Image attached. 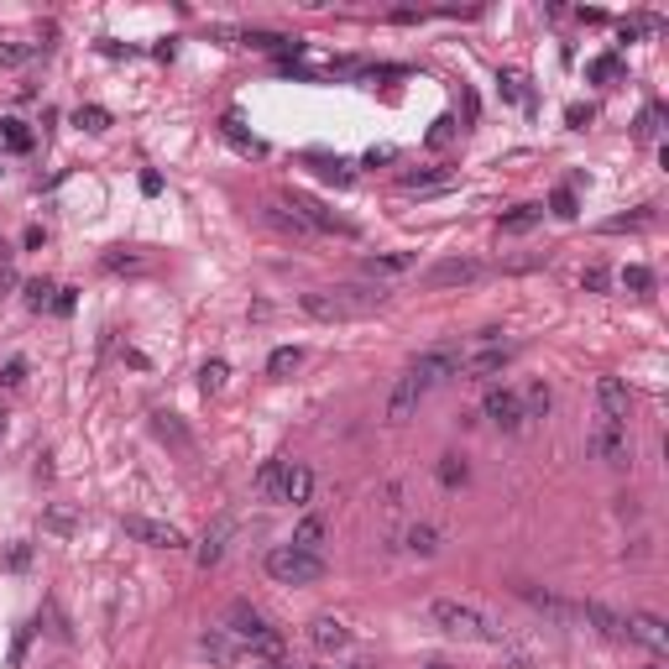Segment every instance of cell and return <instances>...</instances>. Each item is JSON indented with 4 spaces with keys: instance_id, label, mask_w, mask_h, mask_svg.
<instances>
[{
    "instance_id": "38",
    "label": "cell",
    "mask_w": 669,
    "mask_h": 669,
    "mask_svg": "<svg viewBox=\"0 0 669 669\" xmlns=\"http://www.w3.org/2000/svg\"><path fill=\"white\" fill-rule=\"evenodd\" d=\"M53 293H58V288L37 277V283H26V304H32V309H42V304H53Z\"/></svg>"
},
{
    "instance_id": "1",
    "label": "cell",
    "mask_w": 669,
    "mask_h": 669,
    "mask_svg": "<svg viewBox=\"0 0 669 669\" xmlns=\"http://www.w3.org/2000/svg\"><path fill=\"white\" fill-rule=\"evenodd\" d=\"M387 304V293L382 288H314L298 298V309L309 314V319H325V325H334V319H361V314H372Z\"/></svg>"
},
{
    "instance_id": "14",
    "label": "cell",
    "mask_w": 669,
    "mask_h": 669,
    "mask_svg": "<svg viewBox=\"0 0 669 669\" xmlns=\"http://www.w3.org/2000/svg\"><path fill=\"white\" fill-rule=\"evenodd\" d=\"M518 596L534 612H544V617H554V623H581V612H575V602H564V596H554V591H539V585H518Z\"/></svg>"
},
{
    "instance_id": "26",
    "label": "cell",
    "mask_w": 669,
    "mask_h": 669,
    "mask_svg": "<svg viewBox=\"0 0 669 669\" xmlns=\"http://www.w3.org/2000/svg\"><path fill=\"white\" fill-rule=\"evenodd\" d=\"M633 136H638V142H659V136H664V105H659V100L644 105V115H638V125H633Z\"/></svg>"
},
{
    "instance_id": "25",
    "label": "cell",
    "mask_w": 669,
    "mask_h": 669,
    "mask_svg": "<svg viewBox=\"0 0 669 669\" xmlns=\"http://www.w3.org/2000/svg\"><path fill=\"white\" fill-rule=\"evenodd\" d=\"M403 188H408V194H424V188H450V167H418V173H403Z\"/></svg>"
},
{
    "instance_id": "36",
    "label": "cell",
    "mask_w": 669,
    "mask_h": 669,
    "mask_svg": "<svg viewBox=\"0 0 669 669\" xmlns=\"http://www.w3.org/2000/svg\"><path fill=\"white\" fill-rule=\"evenodd\" d=\"M623 288L627 293H648V288H654V272L633 262V267H623Z\"/></svg>"
},
{
    "instance_id": "35",
    "label": "cell",
    "mask_w": 669,
    "mask_h": 669,
    "mask_svg": "<svg viewBox=\"0 0 669 669\" xmlns=\"http://www.w3.org/2000/svg\"><path fill=\"white\" fill-rule=\"evenodd\" d=\"M42 528H47V534H63V539H68V534H74V513H68V507H47Z\"/></svg>"
},
{
    "instance_id": "40",
    "label": "cell",
    "mask_w": 669,
    "mask_h": 669,
    "mask_svg": "<svg viewBox=\"0 0 669 669\" xmlns=\"http://www.w3.org/2000/svg\"><path fill=\"white\" fill-rule=\"evenodd\" d=\"M314 167H319L325 178H334V184H351V173H345V163H330V157H314Z\"/></svg>"
},
{
    "instance_id": "13",
    "label": "cell",
    "mask_w": 669,
    "mask_h": 669,
    "mask_svg": "<svg viewBox=\"0 0 669 669\" xmlns=\"http://www.w3.org/2000/svg\"><path fill=\"white\" fill-rule=\"evenodd\" d=\"M225 633H235V638L256 644V638H262V633H272V627H267V617H262L251 602H230L225 606Z\"/></svg>"
},
{
    "instance_id": "41",
    "label": "cell",
    "mask_w": 669,
    "mask_h": 669,
    "mask_svg": "<svg viewBox=\"0 0 669 669\" xmlns=\"http://www.w3.org/2000/svg\"><path fill=\"white\" fill-rule=\"evenodd\" d=\"M554 215H560V220H570V215H575V194H570V188H560V194H554Z\"/></svg>"
},
{
    "instance_id": "42",
    "label": "cell",
    "mask_w": 669,
    "mask_h": 669,
    "mask_svg": "<svg viewBox=\"0 0 669 669\" xmlns=\"http://www.w3.org/2000/svg\"><path fill=\"white\" fill-rule=\"evenodd\" d=\"M581 283H585L591 293H602V288H606V267H585V272H581Z\"/></svg>"
},
{
    "instance_id": "8",
    "label": "cell",
    "mask_w": 669,
    "mask_h": 669,
    "mask_svg": "<svg viewBox=\"0 0 669 669\" xmlns=\"http://www.w3.org/2000/svg\"><path fill=\"white\" fill-rule=\"evenodd\" d=\"M513 361V345H481L476 355H460V382H486V376H502Z\"/></svg>"
},
{
    "instance_id": "44",
    "label": "cell",
    "mask_w": 669,
    "mask_h": 669,
    "mask_svg": "<svg viewBox=\"0 0 669 669\" xmlns=\"http://www.w3.org/2000/svg\"><path fill=\"white\" fill-rule=\"evenodd\" d=\"M11 570H26V564H32V544H16V549H11Z\"/></svg>"
},
{
    "instance_id": "45",
    "label": "cell",
    "mask_w": 669,
    "mask_h": 669,
    "mask_svg": "<svg viewBox=\"0 0 669 669\" xmlns=\"http://www.w3.org/2000/svg\"><path fill=\"white\" fill-rule=\"evenodd\" d=\"M26 53H32V47H21V42H11V47H0V63L11 68V63H21V58H26Z\"/></svg>"
},
{
    "instance_id": "7",
    "label": "cell",
    "mask_w": 669,
    "mask_h": 669,
    "mask_svg": "<svg viewBox=\"0 0 669 669\" xmlns=\"http://www.w3.org/2000/svg\"><path fill=\"white\" fill-rule=\"evenodd\" d=\"M481 414L492 418L502 434H518L523 424H528V418H523V397L513 393V387H492V393H486V403H481Z\"/></svg>"
},
{
    "instance_id": "49",
    "label": "cell",
    "mask_w": 669,
    "mask_h": 669,
    "mask_svg": "<svg viewBox=\"0 0 669 669\" xmlns=\"http://www.w3.org/2000/svg\"><path fill=\"white\" fill-rule=\"evenodd\" d=\"M0 439H5V408H0Z\"/></svg>"
},
{
    "instance_id": "4",
    "label": "cell",
    "mask_w": 669,
    "mask_h": 669,
    "mask_svg": "<svg viewBox=\"0 0 669 669\" xmlns=\"http://www.w3.org/2000/svg\"><path fill=\"white\" fill-rule=\"evenodd\" d=\"M585 450L606 465H627L633 460V439H627V424H612V418H596L591 434H585Z\"/></svg>"
},
{
    "instance_id": "24",
    "label": "cell",
    "mask_w": 669,
    "mask_h": 669,
    "mask_svg": "<svg viewBox=\"0 0 669 669\" xmlns=\"http://www.w3.org/2000/svg\"><path fill=\"white\" fill-rule=\"evenodd\" d=\"M403 549H408V554H418V560H429V554L439 549V534L429 528V523H414V528L403 534Z\"/></svg>"
},
{
    "instance_id": "22",
    "label": "cell",
    "mask_w": 669,
    "mask_h": 669,
    "mask_svg": "<svg viewBox=\"0 0 669 669\" xmlns=\"http://www.w3.org/2000/svg\"><path fill=\"white\" fill-rule=\"evenodd\" d=\"M325 534H330V528H325V518H319V513H309V518H298V528H293V549H309V554H319V549H325Z\"/></svg>"
},
{
    "instance_id": "2",
    "label": "cell",
    "mask_w": 669,
    "mask_h": 669,
    "mask_svg": "<svg viewBox=\"0 0 669 669\" xmlns=\"http://www.w3.org/2000/svg\"><path fill=\"white\" fill-rule=\"evenodd\" d=\"M429 617H434L444 633H455V638H471V644H502V627L492 623L486 612L455 602V596H434V602H429Z\"/></svg>"
},
{
    "instance_id": "20",
    "label": "cell",
    "mask_w": 669,
    "mask_h": 669,
    "mask_svg": "<svg viewBox=\"0 0 669 669\" xmlns=\"http://www.w3.org/2000/svg\"><path fill=\"white\" fill-rule=\"evenodd\" d=\"M152 429H157V439H163V444H173V450H194V434H188L184 429V418L178 414H167V408H157V414H152Z\"/></svg>"
},
{
    "instance_id": "9",
    "label": "cell",
    "mask_w": 669,
    "mask_h": 669,
    "mask_svg": "<svg viewBox=\"0 0 669 669\" xmlns=\"http://www.w3.org/2000/svg\"><path fill=\"white\" fill-rule=\"evenodd\" d=\"M575 612H581V623H591L602 638L627 644V617L617 612V606H606V602H575Z\"/></svg>"
},
{
    "instance_id": "10",
    "label": "cell",
    "mask_w": 669,
    "mask_h": 669,
    "mask_svg": "<svg viewBox=\"0 0 669 669\" xmlns=\"http://www.w3.org/2000/svg\"><path fill=\"white\" fill-rule=\"evenodd\" d=\"M596 403H602V418H612V424H627V414H633V393L623 376H596Z\"/></svg>"
},
{
    "instance_id": "47",
    "label": "cell",
    "mask_w": 669,
    "mask_h": 669,
    "mask_svg": "<svg viewBox=\"0 0 669 669\" xmlns=\"http://www.w3.org/2000/svg\"><path fill=\"white\" fill-rule=\"evenodd\" d=\"M11 288H16V272H11L5 262H0V293H11Z\"/></svg>"
},
{
    "instance_id": "31",
    "label": "cell",
    "mask_w": 669,
    "mask_h": 669,
    "mask_svg": "<svg viewBox=\"0 0 669 669\" xmlns=\"http://www.w3.org/2000/svg\"><path fill=\"white\" fill-rule=\"evenodd\" d=\"M74 125L100 136V131H110V110H100V105H79V110H74Z\"/></svg>"
},
{
    "instance_id": "18",
    "label": "cell",
    "mask_w": 669,
    "mask_h": 669,
    "mask_svg": "<svg viewBox=\"0 0 669 669\" xmlns=\"http://www.w3.org/2000/svg\"><path fill=\"white\" fill-rule=\"evenodd\" d=\"M230 534H235V523L230 518H220L215 528L205 534V544H199V570H215V564L225 560V544H230Z\"/></svg>"
},
{
    "instance_id": "30",
    "label": "cell",
    "mask_w": 669,
    "mask_h": 669,
    "mask_svg": "<svg viewBox=\"0 0 669 669\" xmlns=\"http://www.w3.org/2000/svg\"><path fill=\"white\" fill-rule=\"evenodd\" d=\"M549 408H554V393H549L544 382H534V387L523 393V418H544Z\"/></svg>"
},
{
    "instance_id": "27",
    "label": "cell",
    "mask_w": 669,
    "mask_h": 669,
    "mask_svg": "<svg viewBox=\"0 0 669 669\" xmlns=\"http://www.w3.org/2000/svg\"><path fill=\"white\" fill-rule=\"evenodd\" d=\"M544 220V205H518L513 215H502V235H523Z\"/></svg>"
},
{
    "instance_id": "3",
    "label": "cell",
    "mask_w": 669,
    "mask_h": 669,
    "mask_svg": "<svg viewBox=\"0 0 669 669\" xmlns=\"http://www.w3.org/2000/svg\"><path fill=\"white\" fill-rule=\"evenodd\" d=\"M262 570H267L277 585H314L325 581V560L309 554V549H293V544H272L262 554Z\"/></svg>"
},
{
    "instance_id": "23",
    "label": "cell",
    "mask_w": 669,
    "mask_h": 669,
    "mask_svg": "<svg viewBox=\"0 0 669 669\" xmlns=\"http://www.w3.org/2000/svg\"><path fill=\"white\" fill-rule=\"evenodd\" d=\"M283 471H288V460H267V465L256 471V497L283 502Z\"/></svg>"
},
{
    "instance_id": "29",
    "label": "cell",
    "mask_w": 669,
    "mask_h": 669,
    "mask_svg": "<svg viewBox=\"0 0 669 669\" xmlns=\"http://www.w3.org/2000/svg\"><path fill=\"white\" fill-rule=\"evenodd\" d=\"M199 648H205L215 664H230V654H235V644H230V633L225 627H209L205 638H199Z\"/></svg>"
},
{
    "instance_id": "19",
    "label": "cell",
    "mask_w": 669,
    "mask_h": 669,
    "mask_svg": "<svg viewBox=\"0 0 669 669\" xmlns=\"http://www.w3.org/2000/svg\"><path fill=\"white\" fill-rule=\"evenodd\" d=\"M262 215H267L272 225L283 230V235H314L309 220H304V215L293 209V199H267V209H262Z\"/></svg>"
},
{
    "instance_id": "15",
    "label": "cell",
    "mask_w": 669,
    "mask_h": 669,
    "mask_svg": "<svg viewBox=\"0 0 669 669\" xmlns=\"http://www.w3.org/2000/svg\"><path fill=\"white\" fill-rule=\"evenodd\" d=\"M476 277H486V267L481 262H471V256H455V262H439V267H429V288H455V283H476Z\"/></svg>"
},
{
    "instance_id": "50",
    "label": "cell",
    "mask_w": 669,
    "mask_h": 669,
    "mask_svg": "<svg viewBox=\"0 0 669 669\" xmlns=\"http://www.w3.org/2000/svg\"><path fill=\"white\" fill-rule=\"evenodd\" d=\"M345 669H372V664H361V659H355V664H345Z\"/></svg>"
},
{
    "instance_id": "34",
    "label": "cell",
    "mask_w": 669,
    "mask_h": 669,
    "mask_svg": "<svg viewBox=\"0 0 669 669\" xmlns=\"http://www.w3.org/2000/svg\"><path fill=\"white\" fill-rule=\"evenodd\" d=\"M105 272H142L136 251H105Z\"/></svg>"
},
{
    "instance_id": "12",
    "label": "cell",
    "mask_w": 669,
    "mask_h": 669,
    "mask_svg": "<svg viewBox=\"0 0 669 669\" xmlns=\"http://www.w3.org/2000/svg\"><path fill=\"white\" fill-rule=\"evenodd\" d=\"M418 403H424V387H418L414 376H397V387L387 393V408H382V418H387V424H408V418L418 414Z\"/></svg>"
},
{
    "instance_id": "43",
    "label": "cell",
    "mask_w": 669,
    "mask_h": 669,
    "mask_svg": "<svg viewBox=\"0 0 669 669\" xmlns=\"http://www.w3.org/2000/svg\"><path fill=\"white\" fill-rule=\"evenodd\" d=\"M450 131H455V121H450V115H439V121H434V131H429V142H450Z\"/></svg>"
},
{
    "instance_id": "5",
    "label": "cell",
    "mask_w": 669,
    "mask_h": 669,
    "mask_svg": "<svg viewBox=\"0 0 669 669\" xmlns=\"http://www.w3.org/2000/svg\"><path fill=\"white\" fill-rule=\"evenodd\" d=\"M408 376H414L424 393L439 387V382H455V376H460V351H455V345H434V351H424L414 366H408Z\"/></svg>"
},
{
    "instance_id": "51",
    "label": "cell",
    "mask_w": 669,
    "mask_h": 669,
    "mask_svg": "<svg viewBox=\"0 0 669 669\" xmlns=\"http://www.w3.org/2000/svg\"><path fill=\"white\" fill-rule=\"evenodd\" d=\"M648 669H659V664H648Z\"/></svg>"
},
{
    "instance_id": "32",
    "label": "cell",
    "mask_w": 669,
    "mask_h": 669,
    "mask_svg": "<svg viewBox=\"0 0 669 669\" xmlns=\"http://www.w3.org/2000/svg\"><path fill=\"white\" fill-rule=\"evenodd\" d=\"M225 382H230L225 361H205V366H199V387H205V393H225Z\"/></svg>"
},
{
    "instance_id": "6",
    "label": "cell",
    "mask_w": 669,
    "mask_h": 669,
    "mask_svg": "<svg viewBox=\"0 0 669 669\" xmlns=\"http://www.w3.org/2000/svg\"><path fill=\"white\" fill-rule=\"evenodd\" d=\"M121 528H125V534H131L136 544H152V549H184V534H178L173 523H163V518H142V513H125Z\"/></svg>"
},
{
    "instance_id": "28",
    "label": "cell",
    "mask_w": 669,
    "mask_h": 669,
    "mask_svg": "<svg viewBox=\"0 0 669 669\" xmlns=\"http://www.w3.org/2000/svg\"><path fill=\"white\" fill-rule=\"evenodd\" d=\"M298 361H304V351H298V345H277V351L267 355V376H277V382H283V376L298 372Z\"/></svg>"
},
{
    "instance_id": "33",
    "label": "cell",
    "mask_w": 669,
    "mask_h": 669,
    "mask_svg": "<svg viewBox=\"0 0 669 669\" xmlns=\"http://www.w3.org/2000/svg\"><path fill=\"white\" fill-rule=\"evenodd\" d=\"M465 476H471V471H465V460H460V455L439 460V481H444V486H465Z\"/></svg>"
},
{
    "instance_id": "48",
    "label": "cell",
    "mask_w": 669,
    "mask_h": 669,
    "mask_svg": "<svg viewBox=\"0 0 669 669\" xmlns=\"http://www.w3.org/2000/svg\"><path fill=\"white\" fill-rule=\"evenodd\" d=\"M424 669H450V664H444V659H434V664H424Z\"/></svg>"
},
{
    "instance_id": "53",
    "label": "cell",
    "mask_w": 669,
    "mask_h": 669,
    "mask_svg": "<svg viewBox=\"0 0 669 669\" xmlns=\"http://www.w3.org/2000/svg\"><path fill=\"white\" fill-rule=\"evenodd\" d=\"M53 669H63V664H53Z\"/></svg>"
},
{
    "instance_id": "17",
    "label": "cell",
    "mask_w": 669,
    "mask_h": 669,
    "mask_svg": "<svg viewBox=\"0 0 669 669\" xmlns=\"http://www.w3.org/2000/svg\"><path fill=\"white\" fill-rule=\"evenodd\" d=\"M414 251H376V256H366L361 267H366V277H403V272H414Z\"/></svg>"
},
{
    "instance_id": "11",
    "label": "cell",
    "mask_w": 669,
    "mask_h": 669,
    "mask_svg": "<svg viewBox=\"0 0 669 669\" xmlns=\"http://www.w3.org/2000/svg\"><path fill=\"white\" fill-rule=\"evenodd\" d=\"M627 638L654 648V654H669V627H664V617H654V612H627Z\"/></svg>"
},
{
    "instance_id": "37",
    "label": "cell",
    "mask_w": 669,
    "mask_h": 669,
    "mask_svg": "<svg viewBox=\"0 0 669 669\" xmlns=\"http://www.w3.org/2000/svg\"><path fill=\"white\" fill-rule=\"evenodd\" d=\"M21 382H26V361L11 355V361H5V372H0V387H21Z\"/></svg>"
},
{
    "instance_id": "46",
    "label": "cell",
    "mask_w": 669,
    "mask_h": 669,
    "mask_svg": "<svg viewBox=\"0 0 669 669\" xmlns=\"http://www.w3.org/2000/svg\"><path fill=\"white\" fill-rule=\"evenodd\" d=\"M591 74H596V79H606V74H617V58H596V63H591Z\"/></svg>"
},
{
    "instance_id": "39",
    "label": "cell",
    "mask_w": 669,
    "mask_h": 669,
    "mask_svg": "<svg viewBox=\"0 0 669 669\" xmlns=\"http://www.w3.org/2000/svg\"><path fill=\"white\" fill-rule=\"evenodd\" d=\"M0 125H5V142L16 146V152H26V146H32V131H26L21 121H0Z\"/></svg>"
},
{
    "instance_id": "21",
    "label": "cell",
    "mask_w": 669,
    "mask_h": 669,
    "mask_svg": "<svg viewBox=\"0 0 669 669\" xmlns=\"http://www.w3.org/2000/svg\"><path fill=\"white\" fill-rule=\"evenodd\" d=\"M309 497H314V471L309 465H288V471H283V502L309 507Z\"/></svg>"
},
{
    "instance_id": "16",
    "label": "cell",
    "mask_w": 669,
    "mask_h": 669,
    "mask_svg": "<svg viewBox=\"0 0 669 669\" xmlns=\"http://www.w3.org/2000/svg\"><path fill=\"white\" fill-rule=\"evenodd\" d=\"M309 644L319 648V654H340V648H351V627L325 612V617H314L309 623Z\"/></svg>"
},
{
    "instance_id": "52",
    "label": "cell",
    "mask_w": 669,
    "mask_h": 669,
    "mask_svg": "<svg viewBox=\"0 0 669 669\" xmlns=\"http://www.w3.org/2000/svg\"><path fill=\"white\" fill-rule=\"evenodd\" d=\"M309 669H319V664H309Z\"/></svg>"
}]
</instances>
